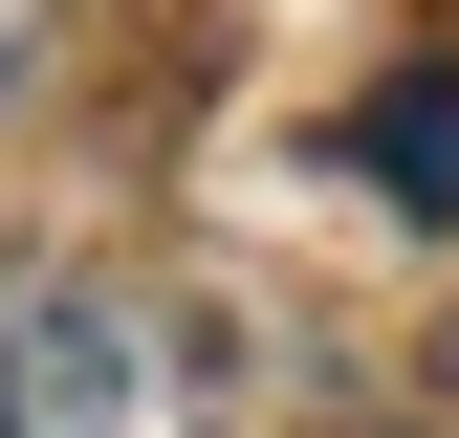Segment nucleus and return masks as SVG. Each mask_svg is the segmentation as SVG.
<instances>
[{"mask_svg": "<svg viewBox=\"0 0 459 438\" xmlns=\"http://www.w3.org/2000/svg\"><path fill=\"white\" fill-rule=\"evenodd\" d=\"M0 438H132V307L88 263H0Z\"/></svg>", "mask_w": 459, "mask_h": 438, "instance_id": "f257e3e1", "label": "nucleus"}, {"mask_svg": "<svg viewBox=\"0 0 459 438\" xmlns=\"http://www.w3.org/2000/svg\"><path fill=\"white\" fill-rule=\"evenodd\" d=\"M351 176H372V197H416V219H459V66H416V88L372 110V132H351Z\"/></svg>", "mask_w": 459, "mask_h": 438, "instance_id": "f03ea898", "label": "nucleus"}]
</instances>
